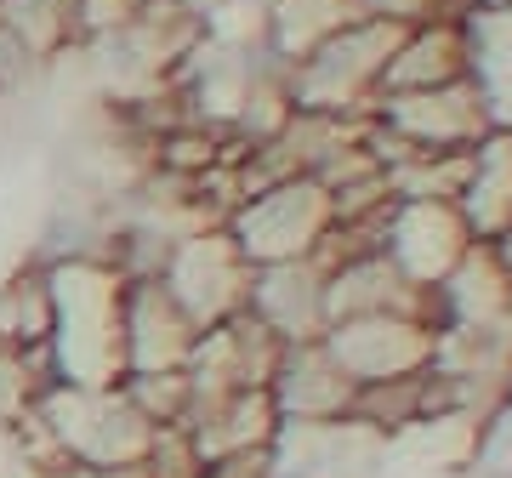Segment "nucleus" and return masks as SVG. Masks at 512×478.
<instances>
[{"mask_svg":"<svg viewBox=\"0 0 512 478\" xmlns=\"http://www.w3.org/2000/svg\"><path fill=\"white\" fill-rule=\"evenodd\" d=\"M52 274V370L63 387L126 376V279L103 262H46Z\"/></svg>","mask_w":512,"mask_h":478,"instance_id":"obj_1","label":"nucleus"},{"mask_svg":"<svg viewBox=\"0 0 512 478\" xmlns=\"http://www.w3.org/2000/svg\"><path fill=\"white\" fill-rule=\"evenodd\" d=\"M40 433V444L57 461H80V467H131L148 456L154 427L137 416L126 387H46L40 405L23 416Z\"/></svg>","mask_w":512,"mask_h":478,"instance_id":"obj_2","label":"nucleus"},{"mask_svg":"<svg viewBox=\"0 0 512 478\" xmlns=\"http://www.w3.org/2000/svg\"><path fill=\"white\" fill-rule=\"evenodd\" d=\"M325 217H330L325 188L308 183V177H285V183H268V188H256V194H245L222 217V228L234 234L239 257L251 262V268H262V262L313 257Z\"/></svg>","mask_w":512,"mask_h":478,"instance_id":"obj_3","label":"nucleus"},{"mask_svg":"<svg viewBox=\"0 0 512 478\" xmlns=\"http://www.w3.org/2000/svg\"><path fill=\"white\" fill-rule=\"evenodd\" d=\"M160 285L177 296V308H183L200 331H211L222 319L245 313L251 262L239 257L234 234H228L222 222H211V228H194V234H183L171 245V257H165V268H160Z\"/></svg>","mask_w":512,"mask_h":478,"instance_id":"obj_4","label":"nucleus"},{"mask_svg":"<svg viewBox=\"0 0 512 478\" xmlns=\"http://www.w3.org/2000/svg\"><path fill=\"white\" fill-rule=\"evenodd\" d=\"M200 342V325L177 308L160 279H126V376L137 370H183Z\"/></svg>","mask_w":512,"mask_h":478,"instance_id":"obj_5","label":"nucleus"},{"mask_svg":"<svg viewBox=\"0 0 512 478\" xmlns=\"http://www.w3.org/2000/svg\"><path fill=\"white\" fill-rule=\"evenodd\" d=\"M245 313H256L268 331L291 348V342H313V336L330 325L325 313V279L313 274L308 257L296 262H262L251 268V296H245Z\"/></svg>","mask_w":512,"mask_h":478,"instance_id":"obj_6","label":"nucleus"},{"mask_svg":"<svg viewBox=\"0 0 512 478\" xmlns=\"http://www.w3.org/2000/svg\"><path fill=\"white\" fill-rule=\"evenodd\" d=\"M52 342V274L46 262H23L18 274L0 279V348L35 353Z\"/></svg>","mask_w":512,"mask_h":478,"instance_id":"obj_7","label":"nucleus"},{"mask_svg":"<svg viewBox=\"0 0 512 478\" xmlns=\"http://www.w3.org/2000/svg\"><path fill=\"white\" fill-rule=\"evenodd\" d=\"M0 29L18 35L40 63H57L69 46H80L74 0H0Z\"/></svg>","mask_w":512,"mask_h":478,"instance_id":"obj_8","label":"nucleus"},{"mask_svg":"<svg viewBox=\"0 0 512 478\" xmlns=\"http://www.w3.org/2000/svg\"><path fill=\"white\" fill-rule=\"evenodd\" d=\"M120 387L148 427H188V416H194L188 370H137V376H120Z\"/></svg>","mask_w":512,"mask_h":478,"instance_id":"obj_9","label":"nucleus"},{"mask_svg":"<svg viewBox=\"0 0 512 478\" xmlns=\"http://www.w3.org/2000/svg\"><path fill=\"white\" fill-rule=\"evenodd\" d=\"M46 387H57L52 353L46 348H35V353L0 348V422H23V416L40 405Z\"/></svg>","mask_w":512,"mask_h":478,"instance_id":"obj_10","label":"nucleus"},{"mask_svg":"<svg viewBox=\"0 0 512 478\" xmlns=\"http://www.w3.org/2000/svg\"><path fill=\"white\" fill-rule=\"evenodd\" d=\"M57 456L35 439L29 422H0V478H52Z\"/></svg>","mask_w":512,"mask_h":478,"instance_id":"obj_11","label":"nucleus"},{"mask_svg":"<svg viewBox=\"0 0 512 478\" xmlns=\"http://www.w3.org/2000/svg\"><path fill=\"white\" fill-rule=\"evenodd\" d=\"M143 6L148 0H74V29H80V40L114 35V29H126Z\"/></svg>","mask_w":512,"mask_h":478,"instance_id":"obj_12","label":"nucleus"}]
</instances>
